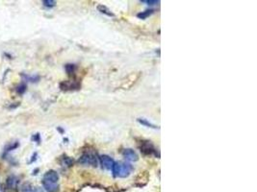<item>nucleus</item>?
<instances>
[{"label":"nucleus","instance_id":"obj_5","mask_svg":"<svg viewBox=\"0 0 257 192\" xmlns=\"http://www.w3.org/2000/svg\"><path fill=\"white\" fill-rule=\"evenodd\" d=\"M122 155H123V157L126 158L127 161H138V155H137V153L134 150H132V149H125V150H123Z\"/></svg>","mask_w":257,"mask_h":192},{"label":"nucleus","instance_id":"obj_4","mask_svg":"<svg viewBox=\"0 0 257 192\" xmlns=\"http://www.w3.org/2000/svg\"><path fill=\"white\" fill-rule=\"evenodd\" d=\"M131 171H132V166H131V164L125 163V162H123V163L121 162V170H119L118 177H121V178L127 177V176H129Z\"/></svg>","mask_w":257,"mask_h":192},{"label":"nucleus","instance_id":"obj_7","mask_svg":"<svg viewBox=\"0 0 257 192\" xmlns=\"http://www.w3.org/2000/svg\"><path fill=\"white\" fill-rule=\"evenodd\" d=\"M19 183V180L16 176H10L7 179V187L10 189H16Z\"/></svg>","mask_w":257,"mask_h":192},{"label":"nucleus","instance_id":"obj_13","mask_svg":"<svg viewBox=\"0 0 257 192\" xmlns=\"http://www.w3.org/2000/svg\"><path fill=\"white\" fill-rule=\"evenodd\" d=\"M42 3H43V5H45V7H49V8L54 7V6H55V4H56V2L53 1V0H45V1H42Z\"/></svg>","mask_w":257,"mask_h":192},{"label":"nucleus","instance_id":"obj_2","mask_svg":"<svg viewBox=\"0 0 257 192\" xmlns=\"http://www.w3.org/2000/svg\"><path fill=\"white\" fill-rule=\"evenodd\" d=\"M79 162L86 166H88V165L96 166L97 165V160H96L95 156L92 155L90 153H86L84 155H82L81 158H79Z\"/></svg>","mask_w":257,"mask_h":192},{"label":"nucleus","instance_id":"obj_9","mask_svg":"<svg viewBox=\"0 0 257 192\" xmlns=\"http://www.w3.org/2000/svg\"><path fill=\"white\" fill-rule=\"evenodd\" d=\"M119 170H121V162H114L112 166V172L115 177H118Z\"/></svg>","mask_w":257,"mask_h":192},{"label":"nucleus","instance_id":"obj_16","mask_svg":"<svg viewBox=\"0 0 257 192\" xmlns=\"http://www.w3.org/2000/svg\"><path fill=\"white\" fill-rule=\"evenodd\" d=\"M141 2H143V3H146L147 5H155V4H159L160 3V1H157V0H153V1H151V0H143V1H141Z\"/></svg>","mask_w":257,"mask_h":192},{"label":"nucleus","instance_id":"obj_8","mask_svg":"<svg viewBox=\"0 0 257 192\" xmlns=\"http://www.w3.org/2000/svg\"><path fill=\"white\" fill-rule=\"evenodd\" d=\"M97 9H98V11H99L101 14H104V15H106L108 16H112V18H114V16H115V15L111 12V11L109 10L107 7L103 6V5H98Z\"/></svg>","mask_w":257,"mask_h":192},{"label":"nucleus","instance_id":"obj_11","mask_svg":"<svg viewBox=\"0 0 257 192\" xmlns=\"http://www.w3.org/2000/svg\"><path fill=\"white\" fill-rule=\"evenodd\" d=\"M153 13H154V11L153 10H146V11H145V12H142V13L138 14V18H142V19H145L146 18H149V15H151Z\"/></svg>","mask_w":257,"mask_h":192},{"label":"nucleus","instance_id":"obj_3","mask_svg":"<svg viewBox=\"0 0 257 192\" xmlns=\"http://www.w3.org/2000/svg\"><path fill=\"white\" fill-rule=\"evenodd\" d=\"M99 161H100V163H101L102 167H104L105 169H108V170L112 169V166H113V164L115 162L113 158L111 157L107 156V155L100 156Z\"/></svg>","mask_w":257,"mask_h":192},{"label":"nucleus","instance_id":"obj_6","mask_svg":"<svg viewBox=\"0 0 257 192\" xmlns=\"http://www.w3.org/2000/svg\"><path fill=\"white\" fill-rule=\"evenodd\" d=\"M141 152H143L145 155H151V154L155 153L156 150L150 143V141H146V143H143V145L141 146Z\"/></svg>","mask_w":257,"mask_h":192},{"label":"nucleus","instance_id":"obj_15","mask_svg":"<svg viewBox=\"0 0 257 192\" xmlns=\"http://www.w3.org/2000/svg\"><path fill=\"white\" fill-rule=\"evenodd\" d=\"M25 89H26V86L25 85H23V84H21L20 86H18V87H16V91H18V93H23L24 91H25Z\"/></svg>","mask_w":257,"mask_h":192},{"label":"nucleus","instance_id":"obj_10","mask_svg":"<svg viewBox=\"0 0 257 192\" xmlns=\"http://www.w3.org/2000/svg\"><path fill=\"white\" fill-rule=\"evenodd\" d=\"M138 122H139V123H141L142 125L146 126V127H149V128H153V129H157V128H158L157 126L153 125L152 123L149 122L146 119H144V118H138Z\"/></svg>","mask_w":257,"mask_h":192},{"label":"nucleus","instance_id":"obj_12","mask_svg":"<svg viewBox=\"0 0 257 192\" xmlns=\"http://www.w3.org/2000/svg\"><path fill=\"white\" fill-rule=\"evenodd\" d=\"M21 192H34V188L30 184H24L21 186Z\"/></svg>","mask_w":257,"mask_h":192},{"label":"nucleus","instance_id":"obj_14","mask_svg":"<svg viewBox=\"0 0 257 192\" xmlns=\"http://www.w3.org/2000/svg\"><path fill=\"white\" fill-rule=\"evenodd\" d=\"M74 69H75L74 64H67V65H65V70H67V72L68 74L72 73L73 71H74Z\"/></svg>","mask_w":257,"mask_h":192},{"label":"nucleus","instance_id":"obj_1","mask_svg":"<svg viewBox=\"0 0 257 192\" xmlns=\"http://www.w3.org/2000/svg\"><path fill=\"white\" fill-rule=\"evenodd\" d=\"M59 175L54 170L47 171L42 178V185L47 192H58L59 191Z\"/></svg>","mask_w":257,"mask_h":192}]
</instances>
